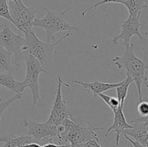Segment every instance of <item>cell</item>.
I'll list each match as a JSON object with an SVG mask.
<instances>
[{
  "mask_svg": "<svg viewBox=\"0 0 148 147\" xmlns=\"http://www.w3.org/2000/svg\"><path fill=\"white\" fill-rule=\"evenodd\" d=\"M57 129L59 144L72 147L98 138L95 131H103L104 128L92 125L88 118L78 110L73 116L57 125Z\"/></svg>",
  "mask_w": 148,
  "mask_h": 147,
  "instance_id": "6da1fadb",
  "label": "cell"
},
{
  "mask_svg": "<svg viewBox=\"0 0 148 147\" xmlns=\"http://www.w3.org/2000/svg\"><path fill=\"white\" fill-rule=\"evenodd\" d=\"M125 48L123 56H116L112 61L119 69H124L127 76L133 79L137 88L140 102H141L143 101V84L148 88L147 79L145 76V71L148 67L142 59L136 56L134 44L131 43Z\"/></svg>",
  "mask_w": 148,
  "mask_h": 147,
  "instance_id": "7a4b0ae2",
  "label": "cell"
},
{
  "mask_svg": "<svg viewBox=\"0 0 148 147\" xmlns=\"http://www.w3.org/2000/svg\"><path fill=\"white\" fill-rule=\"evenodd\" d=\"M71 33L72 32H68L67 34L65 35L64 37L56 42L44 43V42H42L35 34L34 31L32 30L27 34L25 35L27 53H30L36 59H37L43 66V68L48 71L53 66L52 54H53L54 48L59 43L67 38L72 34Z\"/></svg>",
  "mask_w": 148,
  "mask_h": 147,
  "instance_id": "3957f363",
  "label": "cell"
},
{
  "mask_svg": "<svg viewBox=\"0 0 148 147\" xmlns=\"http://www.w3.org/2000/svg\"><path fill=\"white\" fill-rule=\"evenodd\" d=\"M70 8L66 9L60 12H55L45 8L46 14L40 19L35 18L33 27H40L46 32V42L51 43L54 40V35L60 32H72L73 30L79 31V27H75L65 20L64 15Z\"/></svg>",
  "mask_w": 148,
  "mask_h": 147,
  "instance_id": "277c9868",
  "label": "cell"
},
{
  "mask_svg": "<svg viewBox=\"0 0 148 147\" xmlns=\"http://www.w3.org/2000/svg\"><path fill=\"white\" fill-rule=\"evenodd\" d=\"M26 64V74L23 83L26 88H29L33 95V107L31 109V117H33V111L36 105L40 102V87H39V75L40 73H45L49 76H52L48 71H46L41 66L38 61L33 56L27 53L23 59Z\"/></svg>",
  "mask_w": 148,
  "mask_h": 147,
  "instance_id": "5b68a950",
  "label": "cell"
},
{
  "mask_svg": "<svg viewBox=\"0 0 148 147\" xmlns=\"http://www.w3.org/2000/svg\"><path fill=\"white\" fill-rule=\"evenodd\" d=\"M0 27H2V30L0 31V46L14 54V62L18 64V62L23 61L27 53L26 40L22 36L20 32L18 34L13 33L8 24L0 25Z\"/></svg>",
  "mask_w": 148,
  "mask_h": 147,
  "instance_id": "8992f818",
  "label": "cell"
},
{
  "mask_svg": "<svg viewBox=\"0 0 148 147\" xmlns=\"http://www.w3.org/2000/svg\"><path fill=\"white\" fill-rule=\"evenodd\" d=\"M8 7L13 24L18 29L19 32H22L24 35L31 32L36 14L34 7H26L22 0L16 2L9 1Z\"/></svg>",
  "mask_w": 148,
  "mask_h": 147,
  "instance_id": "52a82bcc",
  "label": "cell"
},
{
  "mask_svg": "<svg viewBox=\"0 0 148 147\" xmlns=\"http://www.w3.org/2000/svg\"><path fill=\"white\" fill-rule=\"evenodd\" d=\"M57 82V90L53 104V108L49 119L46 122V123L54 125H60L64 120H66V118H70L78 111L69 108L62 97V85L64 84L67 87H69V85L68 84H65L60 76H58Z\"/></svg>",
  "mask_w": 148,
  "mask_h": 147,
  "instance_id": "ba28073f",
  "label": "cell"
},
{
  "mask_svg": "<svg viewBox=\"0 0 148 147\" xmlns=\"http://www.w3.org/2000/svg\"><path fill=\"white\" fill-rule=\"evenodd\" d=\"M140 16L141 14H139L136 17L129 16L127 20L121 21V32L119 35L113 37V44L116 46L119 43V40H123L124 41L123 45L127 47L130 45L132 37L134 35L138 37L140 44L146 41V39L142 35L141 31H140V27L145 24V23L140 22Z\"/></svg>",
  "mask_w": 148,
  "mask_h": 147,
  "instance_id": "9c48e42d",
  "label": "cell"
},
{
  "mask_svg": "<svg viewBox=\"0 0 148 147\" xmlns=\"http://www.w3.org/2000/svg\"><path fill=\"white\" fill-rule=\"evenodd\" d=\"M24 125L28 128L26 134L33 137L40 145L52 141L51 138L58 136L57 125L46 122H37L31 120L25 119Z\"/></svg>",
  "mask_w": 148,
  "mask_h": 147,
  "instance_id": "30bf717a",
  "label": "cell"
},
{
  "mask_svg": "<svg viewBox=\"0 0 148 147\" xmlns=\"http://www.w3.org/2000/svg\"><path fill=\"white\" fill-rule=\"evenodd\" d=\"M132 128L127 129L122 134L127 135L130 138H133L134 141H137L142 145L148 146V124L147 116H140L137 119L131 121Z\"/></svg>",
  "mask_w": 148,
  "mask_h": 147,
  "instance_id": "8fae6325",
  "label": "cell"
},
{
  "mask_svg": "<svg viewBox=\"0 0 148 147\" xmlns=\"http://www.w3.org/2000/svg\"><path fill=\"white\" fill-rule=\"evenodd\" d=\"M123 108H124V106L120 105L116 110L113 112H114V122L111 126L108 128L105 135V138L106 139L109 136L111 133H116V146L119 144L121 134H122L125 130L132 128V125L128 123L126 120Z\"/></svg>",
  "mask_w": 148,
  "mask_h": 147,
  "instance_id": "7c38bea8",
  "label": "cell"
},
{
  "mask_svg": "<svg viewBox=\"0 0 148 147\" xmlns=\"http://www.w3.org/2000/svg\"><path fill=\"white\" fill-rule=\"evenodd\" d=\"M72 82L78 84L83 88H85V89H88L92 92L94 97L97 98L98 94L103 93L104 92H106V91L116 89L117 86H120L123 83V81L120 82H116V83H105V82H101L98 80H95L94 82L88 83V82H84L82 81L74 79V80H72Z\"/></svg>",
  "mask_w": 148,
  "mask_h": 147,
  "instance_id": "4fadbf2b",
  "label": "cell"
},
{
  "mask_svg": "<svg viewBox=\"0 0 148 147\" xmlns=\"http://www.w3.org/2000/svg\"><path fill=\"white\" fill-rule=\"evenodd\" d=\"M12 53L6 50L4 48L0 46V73L7 71V73L13 74L18 69V64L12 59Z\"/></svg>",
  "mask_w": 148,
  "mask_h": 147,
  "instance_id": "5bb4252c",
  "label": "cell"
},
{
  "mask_svg": "<svg viewBox=\"0 0 148 147\" xmlns=\"http://www.w3.org/2000/svg\"><path fill=\"white\" fill-rule=\"evenodd\" d=\"M0 85L16 94H23L26 86L23 82H17L12 74L0 73Z\"/></svg>",
  "mask_w": 148,
  "mask_h": 147,
  "instance_id": "9a60e30c",
  "label": "cell"
},
{
  "mask_svg": "<svg viewBox=\"0 0 148 147\" xmlns=\"http://www.w3.org/2000/svg\"><path fill=\"white\" fill-rule=\"evenodd\" d=\"M123 4L128 10L130 16L136 17L141 14L143 9L147 8L148 0H126Z\"/></svg>",
  "mask_w": 148,
  "mask_h": 147,
  "instance_id": "2e32d148",
  "label": "cell"
},
{
  "mask_svg": "<svg viewBox=\"0 0 148 147\" xmlns=\"http://www.w3.org/2000/svg\"><path fill=\"white\" fill-rule=\"evenodd\" d=\"M32 142H37V141L33 137L27 134L20 135V136H14V135H12L11 138L7 142H5V145L2 147H20V146Z\"/></svg>",
  "mask_w": 148,
  "mask_h": 147,
  "instance_id": "e0dca14e",
  "label": "cell"
},
{
  "mask_svg": "<svg viewBox=\"0 0 148 147\" xmlns=\"http://www.w3.org/2000/svg\"><path fill=\"white\" fill-rule=\"evenodd\" d=\"M132 82H134L132 79L127 76L124 80H123V83L121 84L120 86H117L116 88V98L118 99V100L119 101L121 105L124 106V101H125L126 98H127V94H128V90L129 87H130V85L132 84Z\"/></svg>",
  "mask_w": 148,
  "mask_h": 147,
  "instance_id": "ac0fdd59",
  "label": "cell"
},
{
  "mask_svg": "<svg viewBox=\"0 0 148 147\" xmlns=\"http://www.w3.org/2000/svg\"><path fill=\"white\" fill-rule=\"evenodd\" d=\"M98 97H100L102 99V100L108 105L110 108V109L114 112V111L116 110L119 108V107L121 105L119 101L118 100L116 97H114L109 96V95H105V94L100 93L98 95ZM122 106V105H121Z\"/></svg>",
  "mask_w": 148,
  "mask_h": 147,
  "instance_id": "d6986e66",
  "label": "cell"
},
{
  "mask_svg": "<svg viewBox=\"0 0 148 147\" xmlns=\"http://www.w3.org/2000/svg\"><path fill=\"white\" fill-rule=\"evenodd\" d=\"M22 99H23V94H16L14 96L9 99L8 100L5 101V102H0V120L2 118L3 113L7 108H9L16 101L22 100Z\"/></svg>",
  "mask_w": 148,
  "mask_h": 147,
  "instance_id": "ffe728a7",
  "label": "cell"
},
{
  "mask_svg": "<svg viewBox=\"0 0 148 147\" xmlns=\"http://www.w3.org/2000/svg\"><path fill=\"white\" fill-rule=\"evenodd\" d=\"M0 17L6 19L13 24L12 19L10 16V11H9L7 0H0Z\"/></svg>",
  "mask_w": 148,
  "mask_h": 147,
  "instance_id": "44dd1931",
  "label": "cell"
},
{
  "mask_svg": "<svg viewBox=\"0 0 148 147\" xmlns=\"http://www.w3.org/2000/svg\"><path fill=\"white\" fill-rule=\"evenodd\" d=\"M126 0H102V1H100L98 2L95 3V4H93L92 6H91L90 7H89L88 9L85 10V11L82 12V15L85 16L87 12H90V10H95V9H97L98 7H99L100 6L102 5V4H108V3H118V4H123V3Z\"/></svg>",
  "mask_w": 148,
  "mask_h": 147,
  "instance_id": "7402d4cb",
  "label": "cell"
},
{
  "mask_svg": "<svg viewBox=\"0 0 148 147\" xmlns=\"http://www.w3.org/2000/svg\"><path fill=\"white\" fill-rule=\"evenodd\" d=\"M137 112L140 116H148V103L145 101H141L137 106Z\"/></svg>",
  "mask_w": 148,
  "mask_h": 147,
  "instance_id": "603a6c76",
  "label": "cell"
},
{
  "mask_svg": "<svg viewBox=\"0 0 148 147\" xmlns=\"http://www.w3.org/2000/svg\"><path fill=\"white\" fill-rule=\"evenodd\" d=\"M72 147H102V146L100 144L99 138L98 137V138H92V139L89 140V141L84 143V144H79V145H77Z\"/></svg>",
  "mask_w": 148,
  "mask_h": 147,
  "instance_id": "cb8c5ba5",
  "label": "cell"
},
{
  "mask_svg": "<svg viewBox=\"0 0 148 147\" xmlns=\"http://www.w3.org/2000/svg\"><path fill=\"white\" fill-rule=\"evenodd\" d=\"M124 135V137L126 138V139H127V141H129V142H130L132 144L133 147H147V146H145L142 145L141 144H140V143L137 142V141H134V140L132 139L130 137L127 136V135Z\"/></svg>",
  "mask_w": 148,
  "mask_h": 147,
  "instance_id": "d4e9b609",
  "label": "cell"
},
{
  "mask_svg": "<svg viewBox=\"0 0 148 147\" xmlns=\"http://www.w3.org/2000/svg\"><path fill=\"white\" fill-rule=\"evenodd\" d=\"M41 147H68L65 145H61V144H56L52 142V141H49V142L46 143V144H43Z\"/></svg>",
  "mask_w": 148,
  "mask_h": 147,
  "instance_id": "484cf974",
  "label": "cell"
},
{
  "mask_svg": "<svg viewBox=\"0 0 148 147\" xmlns=\"http://www.w3.org/2000/svg\"><path fill=\"white\" fill-rule=\"evenodd\" d=\"M13 134H7V135H1L0 136V143H5L10 139Z\"/></svg>",
  "mask_w": 148,
  "mask_h": 147,
  "instance_id": "4316f807",
  "label": "cell"
},
{
  "mask_svg": "<svg viewBox=\"0 0 148 147\" xmlns=\"http://www.w3.org/2000/svg\"><path fill=\"white\" fill-rule=\"evenodd\" d=\"M20 147H41V145L37 142H32L30 144H25L23 146H20Z\"/></svg>",
  "mask_w": 148,
  "mask_h": 147,
  "instance_id": "83f0119b",
  "label": "cell"
},
{
  "mask_svg": "<svg viewBox=\"0 0 148 147\" xmlns=\"http://www.w3.org/2000/svg\"><path fill=\"white\" fill-rule=\"evenodd\" d=\"M8 1H14V2H16L17 1H18V0H7Z\"/></svg>",
  "mask_w": 148,
  "mask_h": 147,
  "instance_id": "f1b7e54d",
  "label": "cell"
},
{
  "mask_svg": "<svg viewBox=\"0 0 148 147\" xmlns=\"http://www.w3.org/2000/svg\"><path fill=\"white\" fill-rule=\"evenodd\" d=\"M0 102H1V97H0Z\"/></svg>",
  "mask_w": 148,
  "mask_h": 147,
  "instance_id": "f546056e",
  "label": "cell"
},
{
  "mask_svg": "<svg viewBox=\"0 0 148 147\" xmlns=\"http://www.w3.org/2000/svg\"><path fill=\"white\" fill-rule=\"evenodd\" d=\"M114 147H115V146H114Z\"/></svg>",
  "mask_w": 148,
  "mask_h": 147,
  "instance_id": "4dcf8cb0",
  "label": "cell"
}]
</instances>
